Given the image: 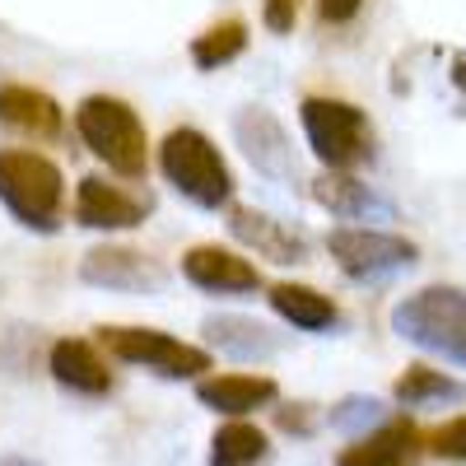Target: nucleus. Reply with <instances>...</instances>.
<instances>
[{"label": "nucleus", "mask_w": 466, "mask_h": 466, "mask_svg": "<svg viewBox=\"0 0 466 466\" xmlns=\"http://www.w3.org/2000/svg\"><path fill=\"white\" fill-rule=\"evenodd\" d=\"M360 5L364 0H318V19L322 24H350L360 15Z\"/></svg>", "instance_id": "nucleus-27"}, {"label": "nucleus", "mask_w": 466, "mask_h": 466, "mask_svg": "<svg viewBox=\"0 0 466 466\" xmlns=\"http://www.w3.org/2000/svg\"><path fill=\"white\" fill-rule=\"evenodd\" d=\"M98 350H107L112 360L122 364H136V369H149L159 378H173V382H187V378H206L210 373V350L206 345H191V340H177L159 327H127V322H103L98 331Z\"/></svg>", "instance_id": "nucleus-6"}, {"label": "nucleus", "mask_w": 466, "mask_h": 466, "mask_svg": "<svg viewBox=\"0 0 466 466\" xmlns=\"http://www.w3.org/2000/svg\"><path fill=\"white\" fill-rule=\"evenodd\" d=\"M47 369L61 387H70V392H80V397H107L112 392V364L85 336H61L47 355Z\"/></svg>", "instance_id": "nucleus-15"}, {"label": "nucleus", "mask_w": 466, "mask_h": 466, "mask_svg": "<svg viewBox=\"0 0 466 466\" xmlns=\"http://www.w3.org/2000/svg\"><path fill=\"white\" fill-rule=\"evenodd\" d=\"M75 131H80L85 149L103 168H112L116 177H145L149 168V136L140 127V112L127 98L112 94H89L75 107Z\"/></svg>", "instance_id": "nucleus-1"}, {"label": "nucleus", "mask_w": 466, "mask_h": 466, "mask_svg": "<svg viewBox=\"0 0 466 466\" xmlns=\"http://www.w3.org/2000/svg\"><path fill=\"white\" fill-rule=\"evenodd\" d=\"M424 457V430L410 415H392L364 439L340 448L336 466H420Z\"/></svg>", "instance_id": "nucleus-11"}, {"label": "nucleus", "mask_w": 466, "mask_h": 466, "mask_svg": "<svg viewBox=\"0 0 466 466\" xmlns=\"http://www.w3.org/2000/svg\"><path fill=\"white\" fill-rule=\"evenodd\" d=\"M182 276L206 294H257L261 289V270L243 252H228L219 243L187 248L182 252Z\"/></svg>", "instance_id": "nucleus-12"}, {"label": "nucleus", "mask_w": 466, "mask_h": 466, "mask_svg": "<svg viewBox=\"0 0 466 466\" xmlns=\"http://www.w3.org/2000/svg\"><path fill=\"white\" fill-rule=\"evenodd\" d=\"M201 336H206L215 350L233 355V360H261V355H270V350H276V331L261 327L257 318H238V313H215V318H206V322H201Z\"/></svg>", "instance_id": "nucleus-19"}, {"label": "nucleus", "mask_w": 466, "mask_h": 466, "mask_svg": "<svg viewBox=\"0 0 466 466\" xmlns=\"http://www.w3.org/2000/svg\"><path fill=\"white\" fill-rule=\"evenodd\" d=\"M276 424L280 430H289V434H313V406H280L276 410Z\"/></svg>", "instance_id": "nucleus-26"}, {"label": "nucleus", "mask_w": 466, "mask_h": 466, "mask_svg": "<svg viewBox=\"0 0 466 466\" xmlns=\"http://www.w3.org/2000/svg\"><path fill=\"white\" fill-rule=\"evenodd\" d=\"M299 122H303L308 149H313L322 159V168H331V173H355L378 149L373 122L360 103H345V98H331V94H308L299 103Z\"/></svg>", "instance_id": "nucleus-2"}, {"label": "nucleus", "mask_w": 466, "mask_h": 466, "mask_svg": "<svg viewBox=\"0 0 466 466\" xmlns=\"http://www.w3.org/2000/svg\"><path fill=\"white\" fill-rule=\"evenodd\" d=\"M159 173L168 187H177V197H187L201 210H224L233 206V173L224 164L219 145L197 131V127H173L159 145Z\"/></svg>", "instance_id": "nucleus-4"}, {"label": "nucleus", "mask_w": 466, "mask_h": 466, "mask_svg": "<svg viewBox=\"0 0 466 466\" xmlns=\"http://www.w3.org/2000/svg\"><path fill=\"white\" fill-rule=\"evenodd\" d=\"M0 206L24 228L56 233L66 210V173L37 149H0Z\"/></svg>", "instance_id": "nucleus-3"}, {"label": "nucleus", "mask_w": 466, "mask_h": 466, "mask_svg": "<svg viewBox=\"0 0 466 466\" xmlns=\"http://www.w3.org/2000/svg\"><path fill=\"white\" fill-rule=\"evenodd\" d=\"M299 5L303 0H261V19L270 33H289L299 24Z\"/></svg>", "instance_id": "nucleus-25"}, {"label": "nucleus", "mask_w": 466, "mask_h": 466, "mask_svg": "<svg viewBox=\"0 0 466 466\" xmlns=\"http://www.w3.org/2000/svg\"><path fill=\"white\" fill-rule=\"evenodd\" d=\"M387 415H382V401L378 397H345V401H336V410H331V424L340 434H355V439H364L369 430H378Z\"/></svg>", "instance_id": "nucleus-23"}, {"label": "nucleus", "mask_w": 466, "mask_h": 466, "mask_svg": "<svg viewBox=\"0 0 466 466\" xmlns=\"http://www.w3.org/2000/svg\"><path fill=\"white\" fill-rule=\"evenodd\" d=\"M313 201L322 210H331L336 219H373V215H392V206H387L373 187H364L355 173H331L322 168L318 182H313Z\"/></svg>", "instance_id": "nucleus-18"}, {"label": "nucleus", "mask_w": 466, "mask_h": 466, "mask_svg": "<svg viewBox=\"0 0 466 466\" xmlns=\"http://www.w3.org/2000/svg\"><path fill=\"white\" fill-rule=\"evenodd\" d=\"M243 47H248V24L238 15H228L191 37V61H197V70H219L233 56H243Z\"/></svg>", "instance_id": "nucleus-22"}, {"label": "nucleus", "mask_w": 466, "mask_h": 466, "mask_svg": "<svg viewBox=\"0 0 466 466\" xmlns=\"http://www.w3.org/2000/svg\"><path fill=\"white\" fill-rule=\"evenodd\" d=\"M424 452L443 461H466V415H452L424 434Z\"/></svg>", "instance_id": "nucleus-24"}, {"label": "nucleus", "mask_w": 466, "mask_h": 466, "mask_svg": "<svg viewBox=\"0 0 466 466\" xmlns=\"http://www.w3.org/2000/svg\"><path fill=\"white\" fill-rule=\"evenodd\" d=\"M0 466H37V461H28V457H0Z\"/></svg>", "instance_id": "nucleus-28"}, {"label": "nucleus", "mask_w": 466, "mask_h": 466, "mask_svg": "<svg viewBox=\"0 0 466 466\" xmlns=\"http://www.w3.org/2000/svg\"><path fill=\"white\" fill-rule=\"evenodd\" d=\"M276 397H280V387L266 373H210L197 382V401L224 420H243V415L270 406Z\"/></svg>", "instance_id": "nucleus-14"}, {"label": "nucleus", "mask_w": 466, "mask_h": 466, "mask_svg": "<svg viewBox=\"0 0 466 466\" xmlns=\"http://www.w3.org/2000/svg\"><path fill=\"white\" fill-rule=\"evenodd\" d=\"M392 331L430 355L466 369V289L424 285L392 308Z\"/></svg>", "instance_id": "nucleus-5"}, {"label": "nucleus", "mask_w": 466, "mask_h": 466, "mask_svg": "<svg viewBox=\"0 0 466 466\" xmlns=\"http://www.w3.org/2000/svg\"><path fill=\"white\" fill-rule=\"evenodd\" d=\"M233 140H238V149L248 154V164L261 177H280V182L294 177V145L270 107H238V116H233Z\"/></svg>", "instance_id": "nucleus-9"}, {"label": "nucleus", "mask_w": 466, "mask_h": 466, "mask_svg": "<svg viewBox=\"0 0 466 466\" xmlns=\"http://www.w3.org/2000/svg\"><path fill=\"white\" fill-rule=\"evenodd\" d=\"M228 233L243 248H252L261 261H276V266L308 261V238H303V233L280 224L276 215L257 210V206H228Z\"/></svg>", "instance_id": "nucleus-13"}, {"label": "nucleus", "mask_w": 466, "mask_h": 466, "mask_svg": "<svg viewBox=\"0 0 466 466\" xmlns=\"http://www.w3.org/2000/svg\"><path fill=\"white\" fill-rule=\"evenodd\" d=\"M266 303L276 308L289 327H299V331H331V327H340L336 299H327V294L313 289V285L276 280V285H266Z\"/></svg>", "instance_id": "nucleus-17"}, {"label": "nucleus", "mask_w": 466, "mask_h": 466, "mask_svg": "<svg viewBox=\"0 0 466 466\" xmlns=\"http://www.w3.org/2000/svg\"><path fill=\"white\" fill-rule=\"evenodd\" d=\"M149 219V201L127 187H112L107 177H80L75 187V224L98 228V233H122L140 228Z\"/></svg>", "instance_id": "nucleus-10"}, {"label": "nucleus", "mask_w": 466, "mask_h": 466, "mask_svg": "<svg viewBox=\"0 0 466 466\" xmlns=\"http://www.w3.org/2000/svg\"><path fill=\"white\" fill-rule=\"evenodd\" d=\"M327 252L355 285H382L420 261V248L392 228H364V224H336L327 233Z\"/></svg>", "instance_id": "nucleus-7"}, {"label": "nucleus", "mask_w": 466, "mask_h": 466, "mask_svg": "<svg viewBox=\"0 0 466 466\" xmlns=\"http://www.w3.org/2000/svg\"><path fill=\"white\" fill-rule=\"evenodd\" d=\"M80 280L98 285V289H122V294H149V289H164L168 285V270L154 261L140 248L127 243H103L89 248L80 261Z\"/></svg>", "instance_id": "nucleus-8"}, {"label": "nucleus", "mask_w": 466, "mask_h": 466, "mask_svg": "<svg viewBox=\"0 0 466 466\" xmlns=\"http://www.w3.org/2000/svg\"><path fill=\"white\" fill-rule=\"evenodd\" d=\"M392 397L401 406H410V410L439 406V401H466V382H457V378H448V373H439L430 364H406L397 373V382H392Z\"/></svg>", "instance_id": "nucleus-20"}, {"label": "nucleus", "mask_w": 466, "mask_h": 466, "mask_svg": "<svg viewBox=\"0 0 466 466\" xmlns=\"http://www.w3.org/2000/svg\"><path fill=\"white\" fill-rule=\"evenodd\" d=\"M270 452V439L252 420H224L210 439V466H261Z\"/></svg>", "instance_id": "nucleus-21"}, {"label": "nucleus", "mask_w": 466, "mask_h": 466, "mask_svg": "<svg viewBox=\"0 0 466 466\" xmlns=\"http://www.w3.org/2000/svg\"><path fill=\"white\" fill-rule=\"evenodd\" d=\"M0 122L37 140H61L66 112L52 94L33 89V85H0Z\"/></svg>", "instance_id": "nucleus-16"}]
</instances>
